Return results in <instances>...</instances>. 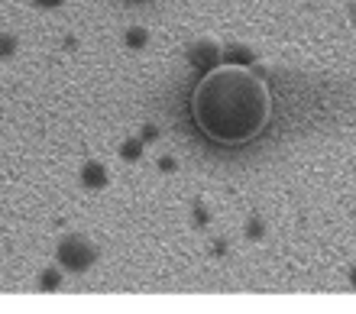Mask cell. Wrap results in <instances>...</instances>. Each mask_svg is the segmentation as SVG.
Listing matches in <instances>:
<instances>
[{"instance_id":"cell-5","label":"cell","mask_w":356,"mask_h":314,"mask_svg":"<svg viewBox=\"0 0 356 314\" xmlns=\"http://www.w3.org/2000/svg\"><path fill=\"white\" fill-rule=\"evenodd\" d=\"M120 152H123V159H130V162L133 159H140L143 156V139H127Z\"/></svg>"},{"instance_id":"cell-1","label":"cell","mask_w":356,"mask_h":314,"mask_svg":"<svg viewBox=\"0 0 356 314\" xmlns=\"http://www.w3.org/2000/svg\"><path fill=\"white\" fill-rule=\"evenodd\" d=\"M272 94L259 74L240 65L207 72L191 91V117L197 129L214 143L236 146L253 139L269 123Z\"/></svg>"},{"instance_id":"cell-9","label":"cell","mask_w":356,"mask_h":314,"mask_svg":"<svg viewBox=\"0 0 356 314\" xmlns=\"http://www.w3.org/2000/svg\"><path fill=\"white\" fill-rule=\"evenodd\" d=\"M146 139H156V129H152V127L143 129V143H146Z\"/></svg>"},{"instance_id":"cell-4","label":"cell","mask_w":356,"mask_h":314,"mask_svg":"<svg viewBox=\"0 0 356 314\" xmlns=\"http://www.w3.org/2000/svg\"><path fill=\"white\" fill-rule=\"evenodd\" d=\"M81 185L85 188H104L107 185V168L101 162H85L81 168Z\"/></svg>"},{"instance_id":"cell-2","label":"cell","mask_w":356,"mask_h":314,"mask_svg":"<svg viewBox=\"0 0 356 314\" xmlns=\"http://www.w3.org/2000/svg\"><path fill=\"white\" fill-rule=\"evenodd\" d=\"M94 256H97V250L78 233H72V237L58 243V266H65L68 272H85L94 262Z\"/></svg>"},{"instance_id":"cell-8","label":"cell","mask_w":356,"mask_h":314,"mask_svg":"<svg viewBox=\"0 0 356 314\" xmlns=\"http://www.w3.org/2000/svg\"><path fill=\"white\" fill-rule=\"evenodd\" d=\"M17 52V36H0V58H7Z\"/></svg>"},{"instance_id":"cell-10","label":"cell","mask_w":356,"mask_h":314,"mask_svg":"<svg viewBox=\"0 0 356 314\" xmlns=\"http://www.w3.org/2000/svg\"><path fill=\"white\" fill-rule=\"evenodd\" d=\"M39 7H58V3H62V0H36Z\"/></svg>"},{"instance_id":"cell-6","label":"cell","mask_w":356,"mask_h":314,"mask_svg":"<svg viewBox=\"0 0 356 314\" xmlns=\"http://www.w3.org/2000/svg\"><path fill=\"white\" fill-rule=\"evenodd\" d=\"M127 46L130 49L146 46V29H130V33H127Z\"/></svg>"},{"instance_id":"cell-7","label":"cell","mask_w":356,"mask_h":314,"mask_svg":"<svg viewBox=\"0 0 356 314\" xmlns=\"http://www.w3.org/2000/svg\"><path fill=\"white\" fill-rule=\"evenodd\" d=\"M58 278H62V276H58L56 269H46V272L39 276V285H42V288H58Z\"/></svg>"},{"instance_id":"cell-3","label":"cell","mask_w":356,"mask_h":314,"mask_svg":"<svg viewBox=\"0 0 356 314\" xmlns=\"http://www.w3.org/2000/svg\"><path fill=\"white\" fill-rule=\"evenodd\" d=\"M188 58H191V65H195L197 72H214L217 62H220V49H217V42H211V39H201V42H195V46L188 49Z\"/></svg>"}]
</instances>
